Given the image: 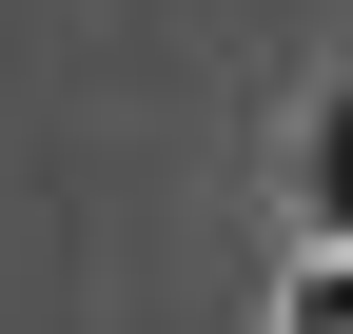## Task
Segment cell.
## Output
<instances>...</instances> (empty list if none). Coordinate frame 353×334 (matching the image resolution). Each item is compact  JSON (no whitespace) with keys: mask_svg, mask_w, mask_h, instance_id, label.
<instances>
[{"mask_svg":"<svg viewBox=\"0 0 353 334\" xmlns=\"http://www.w3.org/2000/svg\"><path fill=\"white\" fill-rule=\"evenodd\" d=\"M294 217H314V236H353V79L314 99V138H294Z\"/></svg>","mask_w":353,"mask_h":334,"instance_id":"6da1fadb","label":"cell"},{"mask_svg":"<svg viewBox=\"0 0 353 334\" xmlns=\"http://www.w3.org/2000/svg\"><path fill=\"white\" fill-rule=\"evenodd\" d=\"M275 334H353V236H314V256L275 275Z\"/></svg>","mask_w":353,"mask_h":334,"instance_id":"7a4b0ae2","label":"cell"}]
</instances>
